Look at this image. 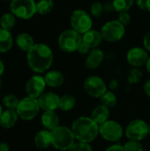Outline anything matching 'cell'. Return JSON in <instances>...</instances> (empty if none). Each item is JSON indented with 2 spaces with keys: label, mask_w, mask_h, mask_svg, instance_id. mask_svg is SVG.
<instances>
[{
  "label": "cell",
  "mask_w": 150,
  "mask_h": 151,
  "mask_svg": "<svg viewBox=\"0 0 150 151\" xmlns=\"http://www.w3.org/2000/svg\"><path fill=\"white\" fill-rule=\"evenodd\" d=\"M114 11L118 13L129 12L134 4V0H113Z\"/></svg>",
  "instance_id": "cell-25"
},
{
  "label": "cell",
  "mask_w": 150,
  "mask_h": 151,
  "mask_svg": "<svg viewBox=\"0 0 150 151\" xmlns=\"http://www.w3.org/2000/svg\"><path fill=\"white\" fill-rule=\"evenodd\" d=\"M101 34L104 41L108 42H117L123 39L126 35V27L118 19H113L104 23L101 28Z\"/></svg>",
  "instance_id": "cell-6"
},
{
  "label": "cell",
  "mask_w": 150,
  "mask_h": 151,
  "mask_svg": "<svg viewBox=\"0 0 150 151\" xmlns=\"http://www.w3.org/2000/svg\"><path fill=\"white\" fill-rule=\"evenodd\" d=\"M143 46L148 50V52H150V30L146 33L143 37Z\"/></svg>",
  "instance_id": "cell-37"
},
{
  "label": "cell",
  "mask_w": 150,
  "mask_h": 151,
  "mask_svg": "<svg viewBox=\"0 0 150 151\" xmlns=\"http://www.w3.org/2000/svg\"><path fill=\"white\" fill-rule=\"evenodd\" d=\"M118 85H119V83H118V80L113 79V80H111V81L110 82L109 88H110L111 90H115V89H117V88H118Z\"/></svg>",
  "instance_id": "cell-40"
},
{
  "label": "cell",
  "mask_w": 150,
  "mask_h": 151,
  "mask_svg": "<svg viewBox=\"0 0 150 151\" xmlns=\"http://www.w3.org/2000/svg\"><path fill=\"white\" fill-rule=\"evenodd\" d=\"M19 119L16 110H5L0 117V126L3 128L9 129L13 127Z\"/></svg>",
  "instance_id": "cell-20"
},
{
  "label": "cell",
  "mask_w": 150,
  "mask_h": 151,
  "mask_svg": "<svg viewBox=\"0 0 150 151\" xmlns=\"http://www.w3.org/2000/svg\"><path fill=\"white\" fill-rule=\"evenodd\" d=\"M16 25V18L12 13H4L0 17V27L3 29L11 31Z\"/></svg>",
  "instance_id": "cell-26"
},
{
  "label": "cell",
  "mask_w": 150,
  "mask_h": 151,
  "mask_svg": "<svg viewBox=\"0 0 150 151\" xmlns=\"http://www.w3.org/2000/svg\"><path fill=\"white\" fill-rule=\"evenodd\" d=\"M99 134L105 141L115 142L119 141L124 134L123 127L119 123L114 120H107L103 124L100 125Z\"/></svg>",
  "instance_id": "cell-9"
},
{
  "label": "cell",
  "mask_w": 150,
  "mask_h": 151,
  "mask_svg": "<svg viewBox=\"0 0 150 151\" xmlns=\"http://www.w3.org/2000/svg\"><path fill=\"white\" fill-rule=\"evenodd\" d=\"M136 4L141 10L150 12V0H136Z\"/></svg>",
  "instance_id": "cell-35"
},
{
  "label": "cell",
  "mask_w": 150,
  "mask_h": 151,
  "mask_svg": "<svg viewBox=\"0 0 150 151\" xmlns=\"http://www.w3.org/2000/svg\"><path fill=\"white\" fill-rule=\"evenodd\" d=\"M100 126L89 117H80L72 124L71 129L78 142L91 143L99 134Z\"/></svg>",
  "instance_id": "cell-2"
},
{
  "label": "cell",
  "mask_w": 150,
  "mask_h": 151,
  "mask_svg": "<svg viewBox=\"0 0 150 151\" xmlns=\"http://www.w3.org/2000/svg\"><path fill=\"white\" fill-rule=\"evenodd\" d=\"M86 93L95 98H101L107 91V86L104 81L97 75L88 77L83 84Z\"/></svg>",
  "instance_id": "cell-10"
},
{
  "label": "cell",
  "mask_w": 150,
  "mask_h": 151,
  "mask_svg": "<svg viewBox=\"0 0 150 151\" xmlns=\"http://www.w3.org/2000/svg\"><path fill=\"white\" fill-rule=\"evenodd\" d=\"M0 88H1V80H0Z\"/></svg>",
  "instance_id": "cell-47"
},
{
  "label": "cell",
  "mask_w": 150,
  "mask_h": 151,
  "mask_svg": "<svg viewBox=\"0 0 150 151\" xmlns=\"http://www.w3.org/2000/svg\"><path fill=\"white\" fill-rule=\"evenodd\" d=\"M103 59H104L103 51L99 48L93 49L88 54V57L85 61V65L87 66V68L90 70H94L98 68L102 65Z\"/></svg>",
  "instance_id": "cell-15"
},
{
  "label": "cell",
  "mask_w": 150,
  "mask_h": 151,
  "mask_svg": "<svg viewBox=\"0 0 150 151\" xmlns=\"http://www.w3.org/2000/svg\"><path fill=\"white\" fill-rule=\"evenodd\" d=\"M13 44V39L10 31L0 28V53L9 51Z\"/></svg>",
  "instance_id": "cell-23"
},
{
  "label": "cell",
  "mask_w": 150,
  "mask_h": 151,
  "mask_svg": "<svg viewBox=\"0 0 150 151\" xmlns=\"http://www.w3.org/2000/svg\"><path fill=\"white\" fill-rule=\"evenodd\" d=\"M37 100L41 110L43 111L59 109L60 97L53 92H44Z\"/></svg>",
  "instance_id": "cell-14"
},
{
  "label": "cell",
  "mask_w": 150,
  "mask_h": 151,
  "mask_svg": "<svg viewBox=\"0 0 150 151\" xmlns=\"http://www.w3.org/2000/svg\"><path fill=\"white\" fill-rule=\"evenodd\" d=\"M5 1H12V0H5Z\"/></svg>",
  "instance_id": "cell-48"
},
{
  "label": "cell",
  "mask_w": 150,
  "mask_h": 151,
  "mask_svg": "<svg viewBox=\"0 0 150 151\" xmlns=\"http://www.w3.org/2000/svg\"><path fill=\"white\" fill-rule=\"evenodd\" d=\"M16 45L19 47V49H20L22 51L25 52H28L29 50L35 44L34 38L27 33H21L19 34L15 40Z\"/></svg>",
  "instance_id": "cell-22"
},
{
  "label": "cell",
  "mask_w": 150,
  "mask_h": 151,
  "mask_svg": "<svg viewBox=\"0 0 150 151\" xmlns=\"http://www.w3.org/2000/svg\"><path fill=\"white\" fill-rule=\"evenodd\" d=\"M4 72V64L3 63V61L0 60V77L3 75Z\"/></svg>",
  "instance_id": "cell-43"
},
{
  "label": "cell",
  "mask_w": 150,
  "mask_h": 151,
  "mask_svg": "<svg viewBox=\"0 0 150 151\" xmlns=\"http://www.w3.org/2000/svg\"><path fill=\"white\" fill-rule=\"evenodd\" d=\"M90 118L100 126L104 122H106L107 120H109L110 109L103 104H99L94 108V110L91 112Z\"/></svg>",
  "instance_id": "cell-21"
},
{
  "label": "cell",
  "mask_w": 150,
  "mask_h": 151,
  "mask_svg": "<svg viewBox=\"0 0 150 151\" xmlns=\"http://www.w3.org/2000/svg\"><path fill=\"white\" fill-rule=\"evenodd\" d=\"M128 140L142 141L149 135V125L142 119L132 120L125 130Z\"/></svg>",
  "instance_id": "cell-11"
},
{
  "label": "cell",
  "mask_w": 150,
  "mask_h": 151,
  "mask_svg": "<svg viewBox=\"0 0 150 151\" xmlns=\"http://www.w3.org/2000/svg\"><path fill=\"white\" fill-rule=\"evenodd\" d=\"M10 10L15 17L29 19L36 13V3L34 0H12Z\"/></svg>",
  "instance_id": "cell-8"
},
{
  "label": "cell",
  "mask_w": 150,
  "mask_h": 151,
  "mask_svg": "<svg viewBox=\"0 0 150 151\" xmlns=\"http://www.w3.org/2000/svg\"><path fill=\"white\" fill-rule=\"evenodd\" d=\"M70 24L72 29L75 30L80 35L92 29L93 19L90 13L82 9L74 10L70 17Z\"/></svg>",
  "instance_id": "cell-5"
},
{
  "label": "cell",
  "mask_w": 150,
  "mask_h": 151,
  "mask_svg": "<svg viewBox=\"0 0 150 151\" xmlns=\"http://www.w3.org/2000/svg\"><path fill=\"white\" fill-rule=\"evenodd\" d=\"M149 20H150V17H149Z\"/></svg>",
  "instance_id": "cell-49"
},
{
  "label": "cell",
  "mask_w": 150,
  "mask_h": 151,
  "mask_svg": "<svg viewBox=\"0 0 150 151\" xmlns=\"http://www.w3.org/2000/svg\"><path fill=\"white\" fill-rule=\"evenodd\" d=\"M118 20L122 25L126 27L131 23L132 17H131V15H130V13L128 12H121V13H118Z\"/></svg>",
  "instance_id": "cell-34"
},
{
  "label": "cell",
  "mask_w": 150,
  "mask_h": 151,
  "mask_svg": "<svg viewBox=\"0 0 150 151\" xmlns=\"http://www.w3.org/2000/svg\"><path fill=\"white\" fill-rule=\"evenodd\" d=\"M41 121L45 129L52 131L59 127V118L55 111H43Z\"/></svg>",
  "instance_id": "cell-17"
},
{
  "label": "cell",
  "mask_w": 150,
  "mask_h": 151,
  "mask_svg": "<svg viewBox=\"0 0 150 151\" xmlns=\"http://www.w3.org/2000/svg\"><path fill=\"white\" fill-rule=\"evenodd\" d=\"M144 91L146 93V95L150 97V80H148L145 84H144Z\"/></svg>",
  "instance_id": "cell-41"
},
{
  "label": "cell",
  "mask_w": 150,
  "mask_h": 151,
  "mask_svg": "<svg viewBox=\"0 0 150 151\" xmlns=\"http://www.w3.org/2000/svg\"><path fill=\"white\" fill-rule=\"evenodd\" d=\"M27 64L36 73L47 72L52 65L54 54L50 47L44 43H35L27 52Z\"/></svg>",
  "instance_id": "cell-1"
},
{
  "label": "cell",
  "mask_w": 150,
  "mask_h": 151,
  "mask_svg": "<svg viewBox=\"0 0 150 151\" xmlns=\"http://www.w3.org/2000/svg\"><path fill=\"white\" fill-rule=\"evenodd\" d=\"M101 104L106 106L107 108H113L118 103V98L112 91H106L105 94L100 98Z\"/></svg>",
  "instance_id": "cell-28"
},
{
  "label": "cell",
  "mask_w": 150,
  "mask_h": 151,
  "mask_svg": "<svg viewBox=\"0 0 150 151\" xmlns=\"http://www.w3.org/2000/svg\"><path fill=\"white\" fill-rule=\"evenodd\" d=\"M54 8L53 0H39L36 2V12L40 15L50 13Z\"/></svg>",
  "instance_id": "cell-27"
},
{
  "label": "cell",
  "mask_w": 150,
  "mask_h": 151,
  "mask_svg": "<svg viewBox=\"0 0 150 151\" xmlns=\"http://www.w3.org/2000/svg\"><path fill=\"white\" fill-rule=\"evenodd\" d=\"M0 151H10V146L7 142H0Z\"/></svg>",
  "instance_id": "cell-42"
},
{
  "label": "cell",
  "mask_w": 150,
  "mask_h": 151,
  "mask_svg": "<svg viewBox=\"0 0 150 151\" xmlns=\"http://www.w3.org/2000/svg\"><path fill=\"white\" fill-rule=\"evenodd\" d=\"M82 42V35L73 29H66L63 31L57 40L59 49L65 53H72L77 51L79 46Z\"/></svg>",
  "instance_id": "cell-4"
},
{
  "label": "cell",
  "mask_w": 150,
  "mask_h": 151,
  "mask_svg": "<svg viewBox=\"0 0 150 151\" xmlns=\"http://www.w3.org/2000/svg\"><path fill=\"white\" fill-rule=\"evenodd\" d=\"M141 77H142V73L141 71L137 68V67H133L129 74H128V82L130 84H136V83H139L141 80Z\"/></svg>",
  "instance_id": "cell-31"
},
{
  "label": "cell",
  "mask_w": 150,
  "mask_h": 151,
  "mask_svg": "<svg viewBox=\"0 0 150 151\" xmlns=\"http://www.w3.org/2000/svg\"><path fill=\"white\" fill-rule=\"evenodd\" d=\"M149 135H150V124L149 125Z\"/></svg>",
  "instance_id": "cell-46"
},
{
  "label": "cell",
  "mask_w": 150,
  "mask_h": 151,
  "mask_svg": "<svg viewBox=\"0 0 150 151\" xmlns=\"http://www.w3.org/2000/svg\"><path fill=\"white\" fill-rule=\"evenodd\" d=\"M124 149L126 151H144V147L139 141L129 140L125 143Z\"/></svg>",
  "instance_id": "cell-32"
},
{
  "label": "cell",
  "mask_w": 150,
  "mask_h": 151,
  "mask_svg": "<svg viewBox=\"0 0 150 151\" xmlns=\"http://www.w3.org/2000/svg\"><path fill=\"white\" fill-rule=\"evenodd\" d=\"M103 41L101 31H97L95 29H90L82 35V42L86 43L90 49L98 48Z\"/></svg>",
  "instance_id": "cell-16"
},
{
  "label": "cell",
  "mask_w": 150,
  "mask_h": 151,
  "mask_svg": "<svg viewBox=\"0 0 150 151\" xmlns=\"http://www.w3.org/2000/svg\"><path fill=\"white\" fill-rule=\"evenodd\" d=\"M146 69H147L148 73L150 74V57L149 60H148V62H147V64H146Z\"/></svg>",
  "instance_id": "cell-44"
},
{
  "label": "cell",
  "mask_w": 150,
  "mask_h": 151,
  "mask_svg": "<svg viewBox=\"0 0 150 151\" xmlns=\"http://www.w3.org/2000/svg\"><path fill=\"white\" fill-rule=\"evenodd\" d=\"M91 50H92V49H90L86 43H84V42H82L80 43V45L79 46L77 51H78L80 54H81V55H88V54L91 51Z\"/></svg>",
  "instance_id": "cell-36"
},
{
  "label": "cell",
  "mask_w": 150,
  "mask_h": 151,
  "mask_svg": "<svg viewBox=\"0 0 150 151\" xmlns=\"http://www.w3.org/2000/svg\"><path fill=\"white\" fill-rule=\"evenodd\" d=\"M2 103L7 110H16L19 103V100L15 95L8 94L3 97Z\"/></svg>",
  "instance_id": "cell-29"
},
{
  "label": "cell",
  "mask_w": 150,
  "mask_h": 151,
  "mask_svg": "<svg viewBox=\"0 0 150 151\" xmlns=\"http://www.w3.org/2000/svg\"><path fill=\"white\" fill-rule=\"evenodd\" d=\"M68 151H93L91 146L89 143H85V142H75L73 146Z\"/></svg>",
  "instance_id": "cell-33"
},
{
  "label": "cell",
  "mask_w": 150,
  "mask_h": 151,
  "mask_svg": "<svg viewBox=\"0 0 150 151\" xmlns=\"http://www.w3.org/2000/svg\"><path fill=\"white\" fill-rule=\"evenodd\" d=\"M104 12L103 4L101 2H94L90 6V15L95 18H100Z\"/></svg>",
  "instance_id": "cell-30"
},
{
  "label": "cell",
  "mask_w": 150,
  "mask_h": 151,
  "mask_svg": "<svg viewBox=\"0 0 150 151\" xmlns=\"http://www.w3.org/2000/svg\"><path fill=\"white\" fill-rule=\"evenodd\" d=\"M40 110L41 108L36 98L26 96L19 100L16 111L19 119L23 120H31L38 115Z\"/></svg>",
  "instance_id": "cell-7"
},
{
  "label": "cell",
  "mask_w": 150,
  "mask_h": 151,
  "mask_svg": "<svg viewBox=\"0 0 150 151\" xmlns=\"http://www.w3.org/2000/svg\"><path fill=\"white\" fill-rule=\"evenodd\" d=\"M46 86L44 77L41 75H34L27 81L25 91L27 96L38 99L44 93Z\"/></svg>",
  "instance_id": "cell-12"
},
{
  "label": "cell",
  "mask_w": 150,
  "mask_h": 151,
  "mask_svg": "<svg viewBox=\"0 0 150 151\" xmlns=\"http://www.w3.org/2000/svg\"><path fill=\"white\" fill-rule=\"evenodd\" d=\"M103 9H104V12H107V13H110V12H113L114 7H113V4H112V2L103 4Z\"/></svg>",
  "instance_id": "cell-39"
},
{
  "label": "cell",
  "mask_w": 150,
  "mask_h": 151,
  "mask_svg": "<svg viewBox=\"0 0 150 151\" xmlns=\"http://www.w3.org/2000/svg\"><path fill=\"white\" fill-rule=\"evenodd\" d=\"M76 105V99L72 95H64L60 97L59 102V109L63 111H72Z\"/></svg>",
  "instance_id": "cell-24"
},
{
  "label": "cell",
  "mask_w": 150,
  "mask_h": 151,
  "mask_svg": "<svg viewBox=\"0 0 150 151\" xmlns=\"http://www.w3.org/2000/svg\"><path fill=\"white\" fill-rule=\"evenodd\" d=\"M105 151H126L124 149V146L120 144H113L110 146Z\"/></svg>",
  "instance_id": "cell-38"
},
{
  "label": "cell",
  "mask_w": 150,
  "mask_h": 151,
  "mask_svg": "<svg viewBox=\"0 0 150 151\" xmlns=\"http://www.w3.org/2000/svg\"><path fill=\"white\" fill-rule=\"evenodd\" d=\"M3 108H2V105L0 104V117H1V115H2V113H3Z\"/></svg>",
  "instance_id": "cell-45"
},
{
  "label": "cell",
  "mask_w": 150,
  "mask_h": 151,
  "mask_svg": "<svg viewBox=\"0 0 150 151\" xmlns=\"http://www.w3.org/2000/svg\"><path fill=\"white\" fill-rule=\"evenodd\" d=\"M44 80L47 86L50 88H58L64 84L65 78L60 71L52 70L47 72V73L44 76Z\"/></svg>",
  "instance_id": "cell-19"
},
{
  "label": "cell",
  "mask_w": 150,
  "mask_h": 151,
  "mask_svg": "<svg viewBox=\"0 0 150 151\" xmlns=\"http://www.w3.org/2000/svg\"><path fill=\"white\" fill-rule=\"evenodd\" d=\"M149 58V52L145 48L141 47H133L126 53L127 63L133 67H141L146 65Z\"/></svg>",
  "instance_id": "cell-13"
},
{
  "label": "cell",
  "mask_w": 150,
  "mask_h": 151,
  "mask_svg": "<svg viewBox=\"0 0 150 151\" xmlns=\"http://www.w3.org/2000/svg\"><path fill=\"white\" fill-rule=\"evenodd\" d=\"M34 145L39 150H46L50 146L52 145V139H51V133L50 131L45 129L39 131L34 139Z\"/></svg>",
  "instance_id": "cell-18"
},
{
  "label": "cell",
  "mask_w": 150,
  "mask_h": 151,
  "mask_svg": "<svg viewBox=\"0 0 150 151\" xmlns=\"http://www.w3.org/2000/svg\"><path fill=\"white\" fill-rule=\"evenodd\" d=\"M52 146L60 151H68L75 143V137L72 129L67 127L59 126L56 129L50 131Z\"/></svg>",
  "instance_id": "cell-3"
}]
</instances>
